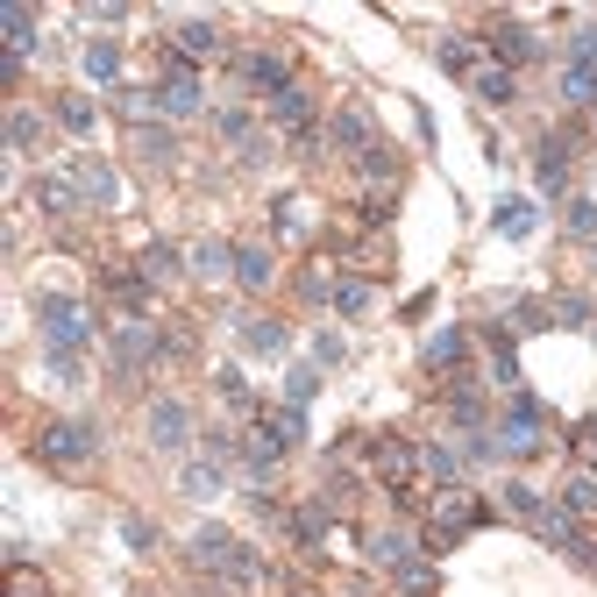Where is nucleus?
<instances>
[{"mask_svg":"<svg viewBox=\"0 0 597 597\" xmlns=\"http://www.w3.org/2000/svg\"><path fill=\"white\" fill-rule=\"evenodd\" d=\"M541 427H548V406H541V398H512V413H505L491 435H470V455L476 462H533L548 448Z\"/></svg>","mask_w":597,"mask_h":597,"instance_id":"1","label":"nucleus"},{"mask_svg":"<svg viewBox=\"0 0 597 597\" xmlns=\"http://www.w3.org/2000/svg\"><path fill=\"white\" fill-rule=\"evenodd\" d=\"M36 313H43V341H50V356H79L86 341H93V320H86L79 298H65V292H36Z\"/></svg>","mask_w":597,"mask_h":597,"instance_id":"2","label":"nucleus"},{"mask_svg":"<svg viewBox=\"0 0 597 597\" xmlns=\"http://www.w3.org/2000/svg\"><path fill=\"white\" fill-rule=\"evenodd\" d=\"M164 349H171V335H164L157 320H143V313H122V320H114V370H122V378H136L149 356H164Z\"/></svg>","mask_w":597,"mask_h":597,"instance_id":"3","label":"nucleus"},{"mask_svg":"<svg viewBox=\"0 0 597 597\" xmlns=\"http://www.w3.org/2000/svg\"><path fill=\"white\" fill-rule=\"evenodd\" d=\"M36 455L57 462V470H71V462H93L100 455V427L93 420H50L36 435Z\"/></svg>","mask_w":597,"mask_h":597,"instance_id":"4","label":"nucleus"},{"mask_svg":"<svg viewBox=\"0 0 597 597\" xmlns=\"http://www.w3.org/2000/svg\"><path fill=\"white\" fill-rule=\"evenodd\" d=\"M200 108H206L200 71H192L185 57H171V65H164V86H157V114H171V122H192Z\"/></svg>","mask_w":597,"mask_h":597,"instance_id":"5","label":"nucleus"},{"mask_svg":"<svg viewBox=\"0 0 597 597\" xmlns=\"http://www.w3.org/2000/svg\"><path fill=\"white\" fill-rule=\"evenodd\" d=\"M484 43H491V57H498L505 71H512V65H527V57H541V50H548V43L533 36L527 22H512V14H498V22H491V36H484Z\"/></svg>","mask_w":597,"mask_h":597,"instance_id":"6","label":"nucleus"},{"mask_svg":"<svg viewBox=\"0 0 597 597\" xmlns=\"http://www.w3.org/2000/svg\"><path fill=\"white\" fill-rule=\"evenodd\" d=\"M185 555H192V570H214V576H228L235 570V555H243V541H235L228 527H200L185 541Z\"/></svg>","mask_w":597,"mask_h":597,"instance_id":"7","label":"nucleus"},{"mask_svg":"<svg viewBox=\"0 0 597 597\" xmlns=\"http://www.w3.org/2000/svg\"><path fill=\"white\" fill-rule=\"evenodd\" d=\"M185 435H192L185 398H157L149 406V448H185Z\"/></svg>","mask_w":597,"mask_h":597,"instance_id":"8","label":"nucleus"},{"mask_svg":"<svg viewBox=\"0 0 597 597\" xmlns=\"http://www.w3.org/2000/svg\"><path fill=\"white\" fill-rule=\"evenodd\" d=\"M235 71H243V86H271V93H285V86H292L285 50H249V57H235Z\"/></svg>","mask_w":597,"mask_h":597,"instance_id":"9","label":"nucleus"},{"mask_svg":"<svg viewBox=\"0 0 597 597\" xmlns=\"http://www.w3.org/2000/svg\"><path fill=\"white\" fill-rule=\"evenodd\" d=\"M71 178H79L86 206H122V185H114V171L100 157H79V164H71Z\"/></svg>","mask_w":597,"mask_h":597,"instance_id":"10","label":"nucleus"},{"mask_svg":"<svg viewBox=\"0 0 597 597\" xmlns=\"http://www.w3.org/2000/svg\"><path fill=\"white\" fill-rule=\"evenodd\" d=\"M192 278H206V285H221V278H235V243H221V235H206V243H192Z\"/></svg>","mask_w":597,"mask_h":597,"instance_id":"11","label":"nucleus"},{"mask_svg":"<svg viewBox=\"0 0 597 597\" xmlns=\"http://www.w3.org/2000/svg\"><path fill=\"white\" fill-rule=\"evenodd\" d=\"M527 527L541 533L548 548H570V555H576V541H584V533H576V512H570V505H541V512H533Z\"/></svg>","mask_w":597,"mask_h":597,"instance_id":"12","label":"nucleus"},{"mask_svg":"<svg viewBox=\"0 0 597 597\" xmlns=\"http://www.w3.org/2000/svg\"><path fill=\"white\" fill-rule=\"evenodd\" d=\"M278 278V263H271V249L263 243H235V285H249V292H263Z\"/></svg>","mask_w":597,"mask_h":597,"instance_id":"13","label":"nucleus"},{"mask_svg":"<svg viewBox=\"0 0 597 597\" xmlns=\"http://www.w3.org/2000/svg\"><path fill=\"white\" fill-rule=\"evenodd\" d=\"M285 527H292V541L306 548V555H320V541L335 533V512H327V505H298V512L285 519Z\"/></svg>","mask_w":597,"mask_h":597,"instance_id":"14","label":"nucleus"},{"mask_svg":"<svg viewBox=\"0 0 597 597\" xmlns=\"http://www.w3.org/2000/svg\"><path fill=\"white\" fill-rule=\"evenodd\" d=\"M36 206H43V214H71V206H86L79 178H71V171H50V178H36Z\"/></svg>","mask_w":597,"mask_h":597,"instance_id":"15","label":"nucleus"},{"mask_svg":"<svg viewBox=\"0 0 597 597\" xmlns=\"http://www.w3.org/2000/svg\"><path fill=\"white\" fill-rule=\"evenodd\" d=\"M491 228H498L505 243H527V235L541 228V206H533V200H505L498 214H491Z\"/></svg>","mask_w":597,"mask_h":597,"instance_id":"16","label":"nucleus"},{"mask_svg":"<svg viewBox=\"0 0 597 597\" xmlns=\"http://www.w3.org/2000/svg\"><path fill=\"white\" fill-rule=\"evenodd\" d=\"M271 114H278V122H285L292 128V136H306V128H313V93H306V86H285V93H271Z\"/></svg>","mask_w":597,"mask_h":597,"instance_id":"17","label":"nucleus"},{"mask_svg":"<svg viewBox=\"0 0 597 597\" xmlns=\"http://www.w3.org/2000/svg\"><path fill=\"white\" fill-rule=\"evenodd\" d=\"M178 57H221V29L206 22V14H192V22H178Z\"/></svg>","mask_w":597,"mask_h":597,"instance_id":"18","label":"nucleus"},{"mask_svg":"<svg viewBox=\"0 0 597 597\" xmlns=\"http://www.w3.org/2000/svg\"><path fill=\"white\" fill-rule=\"evenodd\" d=\"M470 93L484 100V108H505V100H519V86H512V71H505V65H476L470 71Z\"/></svg>","mask_w":597,"mask_h":597,"instance_id":"19","label":"nucleus"},{"mask_svg":"<svg viewBox=\"0 0 597 597\" xmlns=\"http://www.w3.org/2000/svg\"><path fill=\"white\" fill-rule=\"evenodd\" d=\"M327 143L356 149V157H363V149H378V136H370V122H363V108H341L335 122H327Z\"/></svg>","mask_w":597,"mask_h":597,"instance_id":"20","label":"nucleus"},{"mask_svg":"<svg viewBox=\"0 0 597 597\" xmlns=\"http://www.w3.org/2000/svg\"><path fill=\"white\" fill-rule=\"evenodd\" d=\"M462 349H470V335H462V327H435V341H427V370H448V378H455V370H462Z\"/></svg>","mask_w":597,"mask_h":597,"instance_id":"21","label":"nucleus"},{"mask_svg":"<svg viewBox=\"0 0 597 597\" xmlns=\"http://www.w3.org/2000/svg\"><path fill=\"white\" fill-rule=\"evenodd\" d=\"M243 462H249V476L263 484V476H278V462H285V441H271V435L257 427V435L243 441Z\"/></svg>","mask_w":597,"mask_h":597,"instance_id":"22","label":"nucleus"},{"mask_svg":"<svg viewBox=\"0 0 597 597\" xmlns=\"http://www.w3.org/2000/svg\"><path fill=\"white\" fill-rule=\"evenodd\" d=\"M178 491H185V498H221V491H228V476H221V462H185V476H178Z\"/></svg>","mask_w":597,"mask_h":597,"instance_id":"23","label":"nucleus"},{"mask_svg":"<svg viewBox=\"0 0 597 597\" xmlns=\"http://www.w3.org/2000/svg\"><path fill=\"white\" fill-rule=\"evenodd\" d=\"M0 29H8V50H14V57L36 50V8H22V0H14V8L0 14Z\"/></svg>","mask_w":597,"mask_h":597,"instance_id":"24","label":"nucleus"},{"mask_svg":"<svg viewBox=\"0 0 597 597\" xmlns=\"http://www.w3.org/2000/svg\"><path fill=\"white\" fill-rule=\"evenodd\" d=\"M79 65H86V79H100V86H114V71H122V50H114L108 36H93L79 50Z\"/></svg>","mask_w":597,"mask_h":597,"instance_id":"25","label":"nucleus"},{"mask_svg":"<svg viewBox=\"0 0 597 597\" xmlns=\"http://www.w3.org/2000/svg\"><path fill=\"white\" fill-rule=\"evenodd\" d=\"M370 562H384V570H406L413 562V541L398 527H384V533H370Z\"/></svg>","mask_w":597,"mask_h":597,"instance_id":"26","label":"nucleus"},{"mask_svg":"<svg viewBox=\"0 0 597 597\" xmlns=\"http://www.w3.org/2000/svg\"><path fill=\"white\" fill-rule=\"evenodd\" d=\"M378 470H384V491H398L413 476V448L406 441H378Z\"/></svg>","mask_w":597,"mask_h":597,"instance_id":"27","label":"nucleus"},{"mask_svg":"<svg viewBox=\"0 0 597 597\" xmlns=\"http://www.w3.org/2000/svg\"><path fill=\"white\" fill-rule=\"evenodd\" d=\"M136 271H143V285H164V278L178 271V249L171 243H143V257H136Z\"/></svg>","mask_w":597,"mask_h":597,"instance_id":"28","label":"nucleus"},{"mask_svg":"<svg viewBox=\"0 0 597 597\" xmlns=\"http://www.w3.org/2000/svg\"><path fill=\"white\" fill-rule=\"evenodd\" d=\"M562 505H570L576 519H590L597 512V470H576L570 484H562Z\"/></svg>","mask_w":597,"mask_h":597,"instance_id":"29","label":"nucleus"},{"mask_svg":"<svg viewBox=\"0 0 597 597\" xmlns=\"http://www.w3.org/2000/svg\"><path fill=\"white\" fill-rule=\"evenodd\" d=\"M57 122H65V128H71V136H93V122H100V108H93V100H86V93H65V100H57Z\"/></svg>","mask_w":597,"mask_h":597,"instance_id":"30","label":"nucleus"},{"mask_svg":"<svg viewBox=\"0 0 597 597\" xmlns=\"http://www.w3.org/2000/svg\"><path fill=\"white\" fill-rule=\"evenodd\" d=\"M392 576H398V590H406V597H435V584H441V576H435V562H427V555H413L406 570H392Z\"/></svg>","mask_w":597,"mask_h":597,"instance_id":"31","label":"nucleus"},{"mask_svg":"<svg viewBox=\"0 0 597 597\" xmlns=\"http://www.w3.org/2000/svg\"><path fill=\"white\" fill-rule=\"evenodd\" d=\"M562 100H570V108H590V100H597V65H570V71H562Z\"/></svg>","mask_w":597,"mask_h":597,"instance_id":"32","label":"nucleus"},{"mask_svg":"<svg viewBox=\"0 0 597 597\" xmlns=\"http://www.w3.org/2000/svg\"><path fill=\"white\" fill-rule=\"evenodd\" d=\"M36 143H43V114L14 108V114H8V149H22V157H29V149H36Z\"/></svg>","mask_w":597,"mask_h":597,"instance_id":"33","label":"nucleus"},{"mask_svg":"<svg viewBox=\"0 0 597 597\" xmlns=\"http://www.w3.org/2000/svg\"><path fill=\"white\" fill-rule=\"evenodd\" d=\"M548 327H590V298H576V292L548 298Z\"/></svg>","mask_w":597,"mask_h":597,"instance_id":"34","label":"nucleus"},{"mask_svg":"<svg viewBox=\"0 0 597 597\" xmlns=\"http://www.w3.org/2000/svg\"><path fill=\"white\" fill-rule=\"evenodd\" d=\"M243 341H249V349H263V356H285V327H278V320H243Z\"/></svg>","mask_w":597,"mask_h":597,"instance_id":"35","label":"nucleus"},{"mask_svg":"<svg viewBox=\"0 0 597 597\" xmlns=\"http://www.w3.org/2000/svg\"><path fill=\"white\" fill-rule=\"evenodd\" d=\"M263 435H271V441H285V448H298V441H306V420H298V406L263 413Z\"/></svg>","mask_w":597,"mask_h":597,"instance_id":"36","label":"nucleus"},{"mask_svg":"<svg viewBox=\"0 0 597 597\" xmlns=\"http://www.w3.org/2000/svg\"><path fill=\"white\" fill-rule=\"evenodd\" d=\"M370 298H378V292H370L363 278H349V285H335V313H349V320H356V313H370Z\"/></svg>","mask_w":597,"mask_h":597,"instance_id":"37","label":"nucleus"},{"mask_svg":"<svg viewBox=\"0 0 597 597\" xmlns=\"http://www.w3.org/2000/svg\"><path fill=\"white\" fill-rule=\"evenodd\" d=\"M562 221H570L576 243H597V200H570V214H562Z\"/></svg>","mask_w":597,"mask_h":597,"instance_id":"38","label":"nucleus"},{"mask_svg":"<svg viewBox=\"0 0 597 597\" xmlns=\"http://www.w3.org/2000/svg\"><path fill=\"white\" fill-rule=\"evenodd\" d=\"M122 541L136 548V555H149V548H157V527H149L143 512H122Z\"/></svg>","mask_w":597,"mask_h":597,"instance_id":"39","label":"nucleus"},{"mask_svg":"<svg viewBox=\"0 0 597 597\" xmlns=\"http://www.w3.org/2000/svg\"><path fill=\"white\" fill-rule=\"evenodd\" d=\"M313 392H320V363H306V370H292V378H285V398H292V406H306Z\"/></svg>","mask_w":597,"mask_h":597,"instance_id":"40","label":"nucleus"},{"mask_svg":"<svg viewBox=\"0 0 597 597\" xmlns=\"http://www.w3.org/2000/svg\"><path fill=\"white\" fill-rule=\"evenodd\" d=\"M533 185H541L548 200H562V192H570V164H533Z\"/></svg>","mask_w":597,"mask_h":597,"instance_id":"41","label":"nucleus"},{"mask_svg":"<svg viewBox=\"0 0 597 597\" xmlns=\"http://www.w3.org/2000/svg\"><path fill=\"white\" fill-rule=\"evenodd\" d=\"M136 149H143V157H157V164H171L178 136H171V128H143V136H136Z\"/></svg>","mask_w":597,"mask_h":597,"instance_id":"42","label":"nucleus"},{"mask_svg":"<svg viewBox=\"0 0 597 597\" xmlns=\"http://www.w3.org/2000/svg\"><path fill=\"white\" fill-rule=\"evenodd\" d=\"M505 505H512L519 519H533V512H541V491H533V484H519V476H512V484H505Z\"/></svg>","mask_w":597,"mask_h":597,"instance_id":"43","label":"nucleus"},{"mask_svg":"<svg viewBox=\"0 0 597 597\" xmlns=\"http://www.w3.org/2000/svg\"><path fill=\"white\" fill-rule=\"evenodd\" d=\"M114 108H122L128 122H149V114H157V93H136V86H122V100H114Z\"/></svg>","mask_w":597,"mask_h":597,"instance_id":"44","label":"nucleus"},{"mask_svg":"<svg viewBox=\"0 0 597 597\" xmlns=\"http://www.w3.org/2000/svg\"><path fill=\"white\" fill-rule=\"evenodd\" d=\"M420 470L435 476V484H448V491H455V455H448V448H427V455H420Z\"/></svg>","mask_w":597,"mask_h":597,"instance_id":"45","label":"nucleus"},{"mask_svg":"<svg viewBox=\"0 0 597 597\" xmlns=\"http://www.w3.org/2000/svg\"><path fill=\"white\" fill-rule=\"evenodd\" d=\"M214 128H221L228 143H249V136H257V128H249V108H228V114H214Z\"/></svg>","mask_w":597,"mask_h":597,"instance_id":"46","label":"nucleus"},{"mask_svg":"<svg viewBox=\"0 0 597 597\" xmlns=\"http://www.w3.org/2000/svg\"><path fill=\"white\" fill-rule=\"evenodd\" d=\"M214 384H221L228 406H249V378H243V370H214Z\"/></svg>","mask_w":597,"mask_h":597,"instance_id":"47","label":"nucleus"},{"mask_svg":"<svg viewBox=\"0 0 597 597\" xmlns=\"http://www.w3.org/2000/svg\"><path fill=\"white\" fill-rule=\"evenodd\" d=\"M441 65H448V71H476L470 43H462V36H441Z\"/></svg>","mask_w":597,"mask_h":597,"instance_id":"48","label":"nucleus"},{"mask_svg":"<svg viewBox=\"0 0 597 597\" xmlns=\"http://www.w3.org/2000/svg\"><path fill=\"white\" fill-rule=\"evenodd\" d=\"M235 448H243V441H235V435H228V427H206V462H228V455H235Z\"/></svg>","mask_w":597,"mask_h":597,"instance_id":"49","label":"nucleus"},{"mask_svg":"<svg viewBox=\"0 0 597 597\" xmlns=\"http://www.w3.org/2000/svg\"><path fill=\"white\" fill-rule=\"evenodd\" d=\"M363 171H370V178H398V157L378 143V149H363Z\"/></svg>","mask_w":597,"mask_h":597,"instance_id":"50","label":"nucleus"},{"mask_svg":"<svg viewBox=\"0 0 597 597\" xmlns=\"http://www.w3.org/2000/svg\"><path fill=\"white\" fill-rule=\"evenodd\" d=\"M570 136H541V157H533V164H570Z\"/></svg>","mask_w":597,"mask_h":597,"instance_id":"51","label":"nucleus"},{"mask_svg":"<svg viewBox=\"0 0 597 597\" xmlns=\"http://www.w3.org/2000/svg\"><path fill=\"white\" fill-rule=\"evenodd\" d=\"M313 363H341V335H313Z\"/></svg>","mask_w":597,"mask_h":597,"instance_id":"52","label":"nucleus"},{"mask_svg":"<svg viewBox=\"0 0 597 597\" xmlns=\"http://www.w3.org/2000/svg\"><path fill=\"white\" fill-rule=\"evenodd\" d=\"M576 65H597V29H576Z\"/></svg>","mask_w":597,"mask_h":597,"instance_id":"53","label":"nucleus"},{"mask_svg":"<svg viewBox=\"0 0 597 597\" xmlns=\"http://www.w3.org/2000/svg\"><path fill=\"white\" fill-rule=\"evenodd\" d=\"M590 257H597V243H590Z\"/></svg>","mask_w":597,"mask_h":597,"instance_id":"54","label":"nucleus"},{"mask_svg":"<svg viewBox=\"0 0 597 597\" xmlns=\"http://www.w3.org/2000/svg\"><path fill=\"white\" fill-rule=\"evenodd\" d=\"M292 597H306V590H292Z\"/></svg>","mask_w":597,"mask_h":597,"instance_id":"55","label":"nucleus"}]
</instances>
